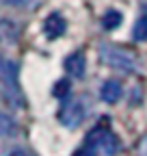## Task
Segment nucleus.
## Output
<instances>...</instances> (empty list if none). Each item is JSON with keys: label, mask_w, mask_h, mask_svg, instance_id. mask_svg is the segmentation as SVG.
I'll return each mask as SVG.
<instances>
[{"label": "nucleus", "mask_w": 147, "mask_h": 156, "mask_svg": "<svg viewBox=\"0 0 147 156\" xmlns=\"http://www.w3.org/2000/svg\"><path fill=\"white\" fill-rule=\"evenodd\" d=\"M65 91H67V83L65 80H61V83H56V89H54V95H65Z\"/></svg>", "instance_id": "obj_13"}, {"label": "nucleus", "mask_w": 147, "mask_h": 156, "mask_svg": "<svg viewBox=\"0 0 147 156\" xmlns=\"http://www.w3.org/2000/svg\"><path fill=\"white\" fill-rule=\"evenodd\" d=\"M17 33H20V28L13 26V24H11V20H2V37H5V41H7V44L15 41Z\"/></svg>", "instance_id": "obj_8"}, {"label": "nucleus", "mask_w": 147, "mask_h": 156, "mask_svg": "<svg viewBox=\"0 0 147 156\" xmlns=\"http://www.w3.org/2000/svg\"><path fill=\"white\" fill-rule=\"evenodd\" d=\"M74 156H95V134L91 132L89 134V139H87V143L74 154Z\"/></svg>", "instance_id": "obj_9"}, {"label": "nucleus", "mask_w": 147, "mask_h": 156, "mask_svg": "<svg viewBox=\"0 0 147 156\" xmlns=\"http://www.w3.org/2000/svg\"><path fill=\"white\" fill-rule=\"evenodd\" d=\"M119 24H121V13H119V11H106V13H104L102 26H104L106 30H113V28H117Z\"/></svg>", "instance_id": "obj_7"}, {"label": "nucleus", "mask_w": 147, "mask_h": 156, "mask_svg": "<svg viewBox=\"0 0 147 156\" xmlns=\"http://www.w3.org/2000/svg\"><path fill=\"white\" fill-rule=\"evenodd\" d=\"M0 128H2V134H5V136H11V134H15V132H17V128L13 126L11 117H9L7 113L0 115Z\"/></svg>", "instance_id": "obj_11"}, {"label": "nucleus", "mask_w": 147, "mask_h": 156, "mask_svg": "<svg viewBox=\"0 0 147 156\" xmlns=\"http://www.w3.org/2000/svg\"><path fill=\"white\" fill-rule=\"evenodd\" d=\"M141 156H147V136L143 139V145H141Z\"/></svg>", "instance_id": "obj_15"}, {"label": "nucleus", "mask_w": 147, "mask_h": 156, "mask_svg": "<svg viewBox=\"0 0 147 156\" xmlns=\"http://www.w3.org/2000/svg\"><path fill=\"white\" fill-rule=\"evenodd\" d=\"M100 58L113 69H119V72H125V74H132L136 69V61L130 52H125L117 46H110V44H104L100 46Z\"/></svg>", "instance_id": "obj_2"}, {"label": "nucleus", "mask_w": 147, "mask_h": 156, "mask_svg": "<svg viewBox=\"0 0 147 156\" xmlns=\"http://www.w3.org/2000/svg\"><path fill=\"white\" fill-rule=\"evenodd\" d=\"M2 95H5V102L11 104L13 108L24 106L20 87H17V65L13 61H9V58L2 61Z\"/></svg>", "instance_id": "obj_1"}, {"label": "nucleus", "mask_w": 147, "mask_h": 156, "mask_svg": "<svg viewBox=\"0 0 147 156\" xmlns=\"http://www.w3.org/2000/svg\"><path fill=\"white\" fill-rule=\"evenodd\" d=\"M134 39L136 41H147V17H141L134 24Z\"/></svg>", "instance_id": "obj_10"}, {"label": "nucleus", "mask_w": 147, "mask_h": 156, "mask_svg": "<svg viewBox=\"0 0 147 156\" xmlns=\"http://www.w3.org/2000/svg\"><path fill=\"white\" fill-rule=\"evenodd\" d=\"M65 69L74 76V78H82L84 69H87V61H84V54L82 52H74L65 58Z\"/></svg>", "instance_id": "obj_4"}, {"label": "nucleus", "mask_w": 147, "mask_h": 156, "mask_svg": "<svg viewBox=\"0 0 147 156\" xmlns=\"http://www.w3.org/2000/svg\"><path fill=\"white\" fill-rule=\"evenodd\" d=\"M100 98H102L104 102H108V104L117 102L119 98H121V83L119 80H106V83H102Z\"/></svg>", "instance_id": "obj_6"}, {"label": "nucleus", "mask_w": 147, "mask_h": 156, "mask_svg": "<svg viewBox=\"0 0 147 156\" xmlns=\"http://www.w3.org/2000/svg\"><path fill=\"white\" fill-rule=\"evenodd\" d=\"M2 2L9 7H15V9H30L35 5H39V0H2Z\"/></svg>", "instance_id": "obj_12"}, {"label": "nucleus", "mask_w": 147, "mask_h": 156, "mask_svg": "<svg viewBox=\"0 0 147 156\" xmlns=\"http://www.w3.org/2000/svg\"><path fill=\"white\" fill-rule=\"evenodd\" d=\"M89 115V100H84V98H76V100H69L61 113H59V119L65 128H78L84 117Z\"/></svg>", "instance_id": "obj_3"}, {"label": "nucleus", "mask_w": 147, "mask_h": 156, "mask_svg": "<svg viewBox=\"0 0 147 156\" xmlns=\"http://www.w3.org/2000/svg\"><path fill=\"white\" fill-rule=\"evenodd\" d=\"M43 30H46V35L48 37H61L63 33H65V20L59 15V13H50L48 17H46V22H43Z\"/></svg>", "instance_id": "obj_5"}, {"label": "nucleus", "mask_w": 147, "mask_h": 156, "mask_svg": "<svg viewBox=\"0 0 147 156\" xmlns=\"http://www.w3.org/2000/svg\"><path fill=\"white\" fill-rule=\"evenodd\" d=\"M7 156H28V154H26L24 150H11V152H9Z\"/></svg>", "instance_id": "obj_14"}]
</instances>
